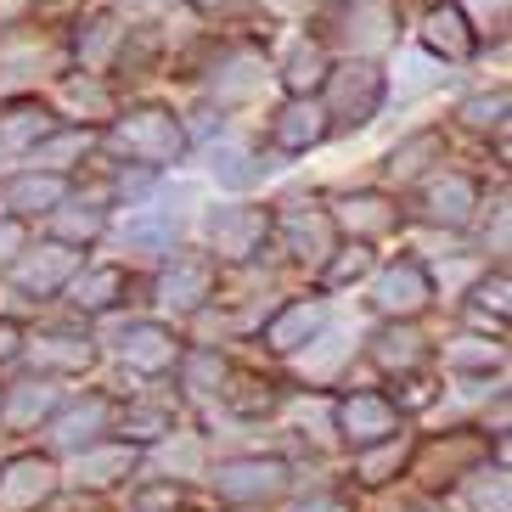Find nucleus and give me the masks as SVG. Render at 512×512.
Instances as JSON below:
<instances>
[{
    "mask_svg": "<svg viewBox=\"0 0 512 512\" xmlns=\"http://www.w3.org/2000/svg\"><path fill=\"white\" fill-rule=\"evenodd\" d=\"M467 496H473V512H507V473H473V484H467Z\"/></svg>",
    "mask_w": 512,
    "mask_h": 512,
    "instance_id": "45",
    "label": "nucleus"
},
{
    "mask_svg": "<svg viewBox=\"0 0 512 512\" xmlns=\"http://www.w3.org/2000/svg\"><path fill=\"white\" fill-rule=\"evenodd\" d=\"M51 62V51L40 46H17V51H0V96H29L40 85V68Z\"/></svg>",
    "mask_w": 512,
    "mask_h": 512,
    "instance_id": "38",
    "label": "nucleus"
},
{
    "mask_svg": "<svg viewBox=\"0 0 512 512\" xmlns=\"http://www.w3.org/2000/svg\"><path fill=\"white\" fill-rule=\"evenodd\" d=\"M119 361L136 377H164L169 366L181 361V338L164 327V321H130L119 338Z\"/></svg>",
    "mask_w": 512,
    "mask_h": 512,
    "instance_id": "19",
    "label": "nucleus"
},
{
    "mask_svg": "<svg viewBox=\"0 0 512 512\" xmlns=\"http://www.w3.org/2000/svg\"><path fill=\"white\" fill-rule=\"evenodd\" d=\"M321 91V113H327V136H355L383 113V68H372V57H344L332 62Z\"/></svg>",
    "mask_w": 512,
    "mask_h": 512,
    "instance_id": "2",
    "label": "nucleus"
},
{
    "mask_svg": "<svg viewBox=\"0 0 512 512\" xmlns=\"http://www.w3.org/2000/svg\"><path fill=\"white\" fill-rule=\"evenodd\" d=\"M321 327H327V304L321 299H287L282 310L265 321V344H271L276 355H293V349L310 344Z\"/></svg>",
    "mask_w": 512,
    "mask_h": 512,
    "instance_id": "29",
    "label": "nucleus"
},
{
    "mask_svg": "<svg viewBox=\"0 0 512 512\" xmlns=\"http://www.w3.org/2000/svg\"><path fill=\"white\" fill-rule=\"evenodd\" d=\"M220 383H226V361H220L214 349H197L192 361H186V389H192L197 400H209V394H220Z\"/></svg>",
    "mask_w": 512,
    "mask_h": 512,
    "instance_id": "42",
    "label": "nucleus"
},
{
    "mask_svg": "<svg viewBox=\"0 0 512 512\" xmlns=\"http://www.w3.org/2000/svg\"><path fill=\"white\" fill-rule=\"evenodd\" d=\"M57 119H79V124H102L113 119V91L102 85V74H68L57 85Z\"/></svg>",
    "mask_w": 512,
    "mask_h": 512,
    "instance_id": "31",
    "label": "nucleus"
},
{
    "mask_svg": "<svg viewBox=\"0 0 512 512\" xmlns=\"http://www.w3.org/2000/svg\"><path fill=\"white\" fill-rule=\"evenodd\" d=\"M91 152H96V130H91V124H57V130H46V136H40L29 152H23V164H29V169H57V175H68V169L85 164Z\"/></svg>",
    "mask_w": 512,
    "mask_h": 512,
    "instance_id": "26",
    "label": "nucleus"
},
{
    "mask_svg": "<svg viewBox=\"0 0 512 512\" xmlns=\"http://www.w3.org/2000/svg\"><path fill=\"white\" fill-rule=\"evenodd\" d=\"M23 248H29V231H23V220H17V214H0V271H6V265H12Z\"/></svg>",
    "mask_w": 512,
    "mask_h": 512,
    "instance_id": "47",
    "label": "nucleus"
},
{
    "mask_svg": "<svg viewBox=\"0 0 512 512\" xmlns=\"http://www.w3.org/2000/svg\"><path fill=\"white\" fill-rule=\"evenodd\" d=\"M338 34H321V46H338L344 57H372V51L394 46V6L389 0H338L327 12Z\"/></svg>",
    "mask_w": 512,
    "mask_h": 512,
    "instance_id": "6",
    "label": "nucleus"
},
{
    "mask_svg": "<svg viewBox=\"0 0 512 512\" xmlns=\"http://www.w3.org/2000/svg\"><path fill=\"white\" fill-rule=\"evenodd\" d=\"M456 119H462V130H473V136H496V147L507 152V85L467 96V102L456 107Z\"/></svg>",
    "mask_w": 512,
    "mask_h": 512,
    "instance_id": "37",
    "label": "nucleus"
},
{
    "mask_svg": "<svg viewBox=\"0 0 512 512\" xmlns=\"http://www.w3.org/2000/svg\"><path fill=\"white\" fill-rule=\"evenodd\" d=\"M271 85H276V74L259 51H231V57L214 62V74H209V107H220V113L254 107Z\"/></svg>",
    "mask_w": 512,
    "mask_h": 512,
    "instance_id": "8",
    "label": "nucleus"
},
{
    "mask_svg": "<svg viewBox=\"0 0 512 512\" xmlns=\"http://www.w3.org/2000/svg\"><path fill=\"white\" fill-rule=\"evenodd\" d=\"M107 147L119 152L130 169H152V175H169L192 152L186 136V119L175 107H130V113H113V130H107Z\"/></svg>",
    "mask_w": 512,
    "mask_h": 512,
    "instance_id": "1",
    "label": "nucleus"
},
{
    "mask_svg": "<svg viewBox=\"0 0 512 512\" xmlns=\"http://www.w3.org/2000/svg\"><path fill=\"white\" fill-rule=\"evenodd\" d=\"M85 29L91 34H79V62H85V74H107V62L124 40V17H96Z\"/></svg>",
    "mask_w": 512,
    "mask_h": 512,
    "instance_id": "39",
    "label": "nucleus"
},
{
    "mask_svg": "<svg viewBox=\"0 0 512 512\" xmlns=\"http://www.w3.org/2000/svg\"><path fill=\"white\" fill-rule=\"evenodd\" d=\"M158 462H164L169 473H197V467H203V445H197L192 434H175V428H169V434H164V451H158Z\"/></svg>",
    "mask_w": 512,
    "mask_h": 512,
    "instance_id": "43",
    "label": "nucleus"
},
{
    "mask_svg": "<svg viewBox=\"0 0 512 512\" xmlns=\"http://www.w3.org/2000/svg\"><path fill=\"white\" fill-rule=\"evenodd\" d=\"M434 304V265L422 259H389L372 276V310L383 321H417Z\"/></svg>",
    "mask_w": 512,
    "mask_h": 512,
    "instance_id": "7",
    "label": "nucleus"
},
{
    "mask_svg": "<svg viewBox=\"0 0 512 512\" xmlns=\"http://www.w3.org/2000/svg\"><path fill=\"white\" fill-rule=\"evenodd\" d=\"M186 6H192L197 17H237V12H248V0H186Z\"/></svg>",
    "mask_w": 512,
    "mask_h": 512,
    "instance_id": "48",
    "label": "nucleus"
},
{
    "mask_svg": "<svg viewBox=\"0 0 512 512\" xmlns=\"http://www.w3.org/2000/svg\"><path fill=\"white\" fill-rule=\"evenodd\" d=\"M107 231H113V242H119L130 259H169L181 248V214H169L164 203H152V197L124 203L119 220H107Z\"/></svg>",
    "mask_w": 512,
    "mask_h": 512,
    "instance_id": "4",
    "label": "nucleus"
},
{
    "mask_svg": "<svg viewBox=\"0 0 512 512\" xmlns=\"http://www.w3.org/2000/svg\"><path fill=\"white\" fill-rule=\"evenodd\" d=\"M107 220H113V214H107L102 197H74V192H68L57 209L46 214V231L57 242H68V248H85V242L107 237Z\"/></svg>",
    "mask_w": 512,
    "mask_h": 512,
    "instance_id": "27",
    "label": "nucleus"
},
{
    "mask_svg": "<svg viewBox=\"0 0 512 512\" xmlns=\"http://www.w3.org/2000/svg\"><path fill=\"white\" fill-rule=\"evenodd\" d=\"M473 299H479V327L490 332L496 327V338H501V327H507V276H479V282H473Z\"/></svg>",
    "mask_w": 512,
    "mask_h": 512,
    "instance_id": "41",
    "label": "nucleus"
},
{
    "mask_svg": "<svg viewBox=\"0 0 512 512\" xmlns=\"http://www.w3.org/2000/svg\"><path fill=\"white\" fill-rule=\"evenodd\" d=\"M197 175L209 181V192L242 197L265 181V158H259L242 136H214V141H203V169H197Z\"/></svg>",
    "mask_w": 512,
    "mask_h": 512,
    "instance_id": "10",
    "label": "nucleus"
},
{
    "mask_svg": "<svg viewBox=\"0 0 512 512\" xmlns=\"http://www.w3.org/2000/svg\"><path fill=\"white\" fill-rule=\"evenodd\" d=\"M57 107L40 102V96H6V107H0V158H23V152L34 147V141L46 136V130H57Z\"/></svg>",
    "mask_w": 512,
    "mask_h": 512,
    "instance_id": "21",
    "label": "nucleus"
},
{
    "mask_svg": "<svg viewBox=\"0 0 512 512\" xmlns=\"http://www.w3.org/2000/svg\"><path fill=\"white\" fill-rule=\"evenodd\" d=\"M17 355H23V327L17 321H0V366L17 361Z\"/></svg>",
    "mask_w": 512,
    "mask_h": 512,
    "instance_id": "49",
    "label": "nucleus"
},
{
    "mask_svg": "<svg viewBox=\"0 0 512 512\" xmlns=\"http://www.w3.org/2000/svg\"><path fill=\"white\" fill-rule=\"evenodd\" d=\"M287 462L276 456H231V462L214 467V490L220 501H237V507H254V501H276L287 490Z\"/></svg>",
    "mask_w": 512,
    "mask_h": 512,
    "instance_id": "9",
    "label": "nucleus"
},
{
    "mask_svg": "<svg viewBox=\"0 0 512 512\" xmlns=\"http://www.w3.org/2000/svg\"><path fill=\"white\" fill-rule=\"evenodd\" d=\"M79 259H85L79 248L51 237L46 248H23V254L6 265V276H12L17 293H40V299H46V293H62V287H68V276L79 271Z\"/></svg>",
    "mask_w": 512,
    "mask_h": 512,
    "instance_id": "12",
    "label": "nucleus"
},
{
    "mask_svg": "<svg viewBox=\"0 0 512 512\" xmlns=\"http://www.w3.org/2000/svg\"><path fill=\"white\" fill-rule=\"evenodd\" d=\"M355 355V332L344 327H321L310 344L293 349V366H299V377H310V383H327V377L344 372V361Z\"/></svg>",
    "mask_w": 512,
    "mask_h": 512,
    "instance_id": "30",
    "label": "nucleus"
},
{
    "mask_svg": "<svg viewBox=\"0 0 512 512\" xmlns=\"http://www.w3.org/2000/svg\"><path fill=\"white\" fill-rule=\"evenodd\" d=\"M51 411H57V389H51V377H40V372L12 383L6 400H0V422H6V428H40Z\"/></svg>",
    "mask_w": 512,
    "mask_h": 512,
    "instance_id": "33",
    "label": "nucleus"
},
{
    "mask_svg": "<svg viewBox=\"0 0 512 512\" xmlns=\"http://www.w3.org/2000/svg\"><path fill=\"white\" fill-rule=\"evenodd\" d=\"M282 237H287V254L299 259V265H327V254L338 248V226H332V214L321 203H287L282 209Z\"/></svg>",
    "mask_w": 512,
    "mask_h": 512,
    "instance_id": "14",
    "label": "nucleus"
},
{
    "mask_svg": "<svg viewBox=\"0 0 512 512\" xmlns=\"http://www.w3.org/2000/svg\"><path fill=\"white\" fill-rule=\"evenodd\" d=\"M338 434H344V445H377V439H389V434H400V411L383 400V394H349V400H338Z\"/></svg>",
    "mask_w": 512,
    "mask_h": 512,
    "instance_id": "22",
    "label": "nucleus"
},
{
    "mask_svg": "<svg viewBox=\"0 0 512 512\" xmlns=\"http://www.w3.org/2000/svg\"><path fill=\"white\" fill-rule=\"evenodd\" d=\"M107 422H113V406H107L102 394H91V400H74V406L51 411V445L74 456L79 445H91L96 434H107Z\"/></svg>",
    "mask_w": 512,
    "mask_h": 512,
    "instance_id": "28",
    "label": "nucleus"
},
{
    "mask_svg": "<svg viewBox=\"0 0 512 512\" xmlns=\"http://www.w3.org/2000/svg\"><path fill=\"white\" fill-rule=\"evenodd\" d=\"M271 220L265 203H203V242L214 259H248L271 237Z\"/></svg>",
    "mask_w": 512,
    "mask_h": 512,
    "instance_id": "3",
    "label": "nucleus"
},
{
    "mask_svg": "<svg viewBox=\"0 0 512 512\" xmlns=\"http://www.w3.org/2000/svg\"><path fill=\"white\" fill-rule=\"evenodd\" d=\"M124 428H130L136 439H164L169 428H175V417H169V411H152V406H136L130 417H124Z\"/></svg>",
    "mask_w": 512,
    "mask_h": 512,
    "instance_id": "46",
    "label": "nucleus"
},
{
    "mask_svg": "<svg viewBox=\"0 0 512 512\" xmlns=\"http://www.w3.org/2000/svg\"><path fill=\"white\" fill-rule=\"evenodd\" d=\"M321 141H327V113H321V96H287L282 107H276L271 119V147L282 152V158H304V152H316Z\"/></svg>",
    "mask_w": 512,
    "mask_h": 512,
    "instance_id": "15",
    "label": "nucleus"
},
{
    "mask_svg": "<svg viewBox=\"0 0 512 512\" xmlns=\"http://www.w3.org/2000/svg\"><path fill=\"white\" fill-rule=\"evenodd\" d=\"M62 473L46 456H17V462L0 467V512H34L57 496Z\"/></svg>",
    "mask_w": 512,
    "mask_h": 512,
    "instance_id": "17",
    "label": "nucleus"
},
{
    "mask_svg": "<svg viewBox=\"0 0 512 512\" xmlns=\"http://www.w3.org/2000/svg\"><path fill=\"white\" fill-rule=\"evenodd\" d=\"M456 6L467 12V23H473L479 34L507 40V6H512V0H456Z\"/></svg>",
    "mask_w": 512,
    "mask_h": 512,
    "instance_id": "44",
    "label": "nucleus"
},
{
    "mask_svg": "<svg viewBox=\"0 0 512 512\" xmlns=\"http://www.w3.org/2000/svg\"><path fill=\"white\" fill-rule=\"evenodd\" d=\"M422 355H428V338H422L411 321H389V327L372 338V361L383 366V372H411V366H422Z\"/></svg>",
    "mask_w": 512,
    "mask_h": 512,
    "instance_id": "35",
    "label": "nucleus"
},
{
    "mask_svg": "<svg viewBox=\"0 0 512 512\" xmlns=\"http://www.w3.org/2000/svg\"><path fill=\"white\" fill-rule=\"evenodd\" d=\"M484 34L467 23V12L456 6V0H445V6H428L422 12V29H417V46L422 51H434L445 68H456V62H467L473 51H479Z\"/></svg>",
    "mask_w": 512,
    "mask_h": 512,
    "instance_id": "13",
    "label": "nucleus"
},
{
    "mask_svg": "<svg viewBox=\"0 0 512 512\" xmlns=\"http://www.w3.org/2000/svg\"><path fill=\"white\" fill-rule=\"evenodd\" d=\"M327 214L338 226V237H355V242H377L400 226V214H394V203L383 192H344V197H332Z\"/></svg>",
    "mask_w": 512,
    "mask_h": 512,
    "instance_id": "20",
    "label": "nucleus"
},
{
    "mask_svg": "<svg viewBox=\"0 0 512 512\" xmlns=\"http://www.w3.org/2000/svg\"><path fill=\"white\" fill-rule=\"evenodd\" d=\"M209 299H214V259L175 248L164 276H158V310L164 316H197Z\"/></svg>",
    "mask_w": 512,
    "mask_h": 512,
    "instance_id": "11",
    "label": "nucleus"
},
{
    "mask_svg": "<svg viewBox=\"0 0 512 512\" xmlns=\"http://www.w3.org/2000/svg\"><path fill=\"white\" fill-rule=\"evenodd\" d=\"M479 181L473 175H462V169H428V175H417V209L428 226H445V231H467L473 220H479Z\"/></svg>",
    "mask_w": 512,
    "mask_h": 512,
    "instance_id": "5",
    "label": "nucleus"
},
{
    "mask_svg": "<svg viewBox=\"0 0 512 512\" xmlns=\"http://www.w3.org/2000/svg\"><path fill=\"white\" fill-rule=\"evenodd\" d=\"M445 79H451V68H445L434 51L406 46V51H394V68L383 74V102L411 107V102H422V96H434Z\"/></svg>",
    "mask_w": 512,
    "mask_h": 512,
    "instance_id": "16",
    "label": "nucleus"
},
{
    "mask_svg": "<svg viewBox=\"0 0 512 512\" xmlns=\"http://www.w3.org/2000/svg\"><path fill=\"white\" fill-rule=\"evenodd\" d=\"M445 366L456 377H484V372H501L507 366V344H501L496 332H462L445 344Z\"/></svg>",
    "mask_w": 512,
    "mask_h": 512,
    "instance_id": "34",
    "label": "nucleus"
},
{
    "mask_svg": "<svg viewBox=\"0 0 512 512\" xmlns=\"http://www.w3.org/2000/svg\"><path fill=\"white\" fill-rule=\"evenodd\" d=\"M327 68H332V51L321 46L316 34H287L282 57L271 62V74L282 79L287 96H310L321 79H327Z\"/></svg>",
    "mask_w": 512,
    "mask_h": 512,
    "instance_id": "24",
    "label": "nucleus"
},
{
    "mask_svg": "<svg viewBox=\"0 0 512 512\" xmlns=\"http://www.w3.org/2000/svg\"><path fill=\"white\" fill-rule=\"evenodd\" d=\"M287 512H344V501L338 496H310V501H299V507H287Z\"/></svg>",
    "mask_w": 512,
    "mask_h": 512,
    "instance_id": "50",
    "label": "nucleus"
},
{
    "mask_svg": "<svg viewBox=\"0 0 512 512\" xmlns=\"http://www.w3.org/2000/svg\"><path fill=\"white\" fill-rule=\"evenodd\" d=\"M136 473V445H79L74 451V467H68V484L79 490H113L119 479Z\"/></svg>",
    "mask_w": 512,
    "mask_h": 512,
    "instance_id": "25",
    "label": "nucleus"
},
{
    "mask_svg": "<svg viewBox=\"0 0 512 512\" xmlns=\"http://www.w3.org/2000/svg\"><path fill=\"white\" fill-rule=\"evenodd\" d=\"M434 164H445V130H411V136H400L389 147L383 175H389V181H417V175H428Z\"/></svg>",
    "mask_w": 512,
    "mask_h": 512,
    "instance_id": "32",
    "label": "nucleus"
},
{
    "mask_svg": "<svg viewBox=\"0 0 512 512\" xmlns=\"http://www.w3.org/2000/svg\"><path fill=\"white\" fill-rule=\"evenodd\" d=\"M68 192H74V186H68V175L23 164L12 181H6V192H0V214H17V220H46V214L57 209Z\"/></svg>",
    "mask_w": 512,
    "mask_h": 512,
    "instance_id": "18",
    "label": "nucleus"
},
{
    "mask_svg": "<svg viewBox=\"0 0 512 512\" xmlns=\"http://www.w3.org/2000/svg\"><path fill=\"white\" fill-rule=\"evenodd\" d=\"M119 293H124V271H119V265H96V271H74V276H68V299H74L79 310H91V316H107Z\"/></svg>",
    "mask_w": 512,
    "mask_h": 512,
    "instance_id": "36",
    "label": "nucleus"
},
{
    "mask_svg": "<svg viewBox=\"0 0 512 512\" xmlns=\"http://www.w3.org/2000/svg\"><path fill=\"white\" fill-rule=\"evenodd\" d=\"M406 462V439L389 434V439H377V445H361V456H355V479L366 484H383L394 473V467Z\"/></svg>",
    "mask_w": 512,
    "mask_h": 512,
    "instance_id": "40",
    "label": "nucleus"
},
{
    "mask_svg": "<svg viewBox=\"0 0 512 512\" xmlns=\"http://www.w3.org/2000/svg\"><path fill=\"white\" fill-rule=\"evenodd\" d=\"M23 361H29L40 377H74V372H91V361H96V338H85V332H46V338H23Z\"/></svg>",
    "mask_w": 512,
    "mask_h": 512,
    "instance_id": "23",
    "label": "nucleus"
}]
</instances>
